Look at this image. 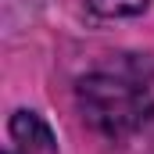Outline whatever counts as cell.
<instances>
[{"label":"cell","instance_id":"3","mask_svg":"<svg viewBox=\"0 0 154 154\" xmlns=\"http://www.w3.org/2000/svg\"><path fill=\"white\" fill-rule=\"evenodd\" d=\"M97 14H108V18H125V14H136L147 7V0H86Z\"/></svg>","mask_w":154,"mask_h":154},{"label":"cell","instance_id":"4","mask_svg":"<svg viewBox=\"0 0 154 154\" xmlns=\"http://www.w3.org/2000/svg\"><path fill=\"white\" fill-rule=\"evenodd\" d=\"M7 154H14V151H7Z\"/></svg>","mask_w":154,"mask_h":154},{"label":"cell","instance_id":"1","mask_svg":"<svg viewBox=\"0 0 154 154\" xmlns=\"http://www.w3.org/2000/svg\"><path fill=\"white\" fill-rule=\"evenodd\" d=\"M79 100L86 118L108 133V136H125L140 129L151 115V97L140 82L122 75H90L79 82Z\"/></svg>","mask_w":154,"mask_h":154},{"label":"cell","instance_id":"2","mask_svg":"<svg viewBox=\"0 0 154 154\" xmlns=\"http://www.w3.org/2000/svg\"><path fill=\"white\" fill-rule=\"evenodd\" d=\"M11 140H14V154H57V140L50 125L32 111H14Z\"/></svg>","mask_w":154,"mask_h":154}]
</instances>
